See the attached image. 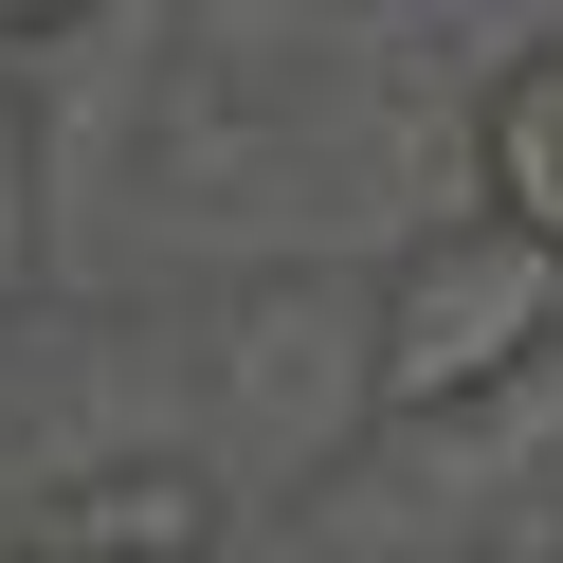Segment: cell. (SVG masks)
Listing matches in <instances>:
<instances>
[{
	"mask_svg": "<svg viewBox=\"0 0 563 563\" xmlns=\"http://www.w3.org/2000/svg\"><path fill=\"white\" fill-rule=\"evenodd\" d=\"M545 345H563V236L490 219V200L437 219L382 273V418H473V400H509Z\"/></svg>",
	"mask_w": 563,
	"mask_h": 563,
	"instance_id": "obj_1",
	"label": "cell"
},
{
	"mask_svg": "<svg viewBox=\"0 0 563 563\" xmlns=\"http://www.w3.org/2000/svg\"><path fill=\"white\" fill-rule=\"evenodd\" d=\"M37 545H55V563H219V473H200V454L55 473V490H37Z\"/></svg>",
	"mask_w": 563,
	"mask_h": 563,
	"instance_id": "obj_2",
	"label": "cell"
},
{
	"mask_svg": "<svg viewBox=\"0 0 563 563\" xmlns=\"http://www.w3.org/2000/svg\"><path fill=\"white\" fill-rule=\"evenodd\" d=\"M473 200L527 236H563V37H527L509 74L473 91Z\"/></svg>",
	"mask_w": 563,
	"mask_h": 563,
	"instance_id": "obj_3",
	"label": "cell"
},
{
	"mask_svg": "<svg viewBox=\"0 0 563 563\" xmlns=\"http://www.w3.org/2000/svg\"><path fill=\"white\" fill-rule=\"evenodd\" d=\"M0 273H37V146H19V91H0Z\"/></svg>",
	"mask_w": 563,
	"mask_h": 563,
	"instance_id": "obj_4",
	"label": "cell"
},
{
	"mask_svg": "<svg viewBox=\"0 0 563 563\" xmlns=\"http://www.w3.org/2000/svg\"><path fill=\"white\" fill-rule=\"evenodd\" d=\"M55 19H91V0H0V37H55Z\"/></svg>",
	"mask_w": 563,
	"mask_h": 563,
	"instance_id": "obj_5",
	"label": "cell"
}]
</instances>
